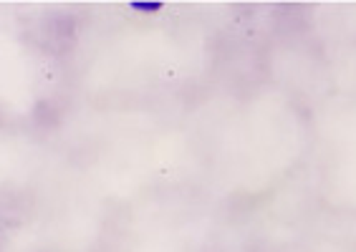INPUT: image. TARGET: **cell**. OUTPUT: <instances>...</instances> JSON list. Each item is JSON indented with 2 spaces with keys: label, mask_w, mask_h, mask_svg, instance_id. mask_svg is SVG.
Wrapping results in <instances>:
<instances>
[{
  "label": "cell",
  "mask_w": 356,
  "mask_h": 252,
  "mask_svg": "<svg viewBox=\"0 0 356 252\" xmlns=\"http://www.w3.org/2000/svg\"><path fill=\"white\" fill-rule=\"evenodd\" d=\"M131 10H137V13H159V10H162V3H149V0L131 3Z\"/></svg>",
  "instance_id": "1"
}]
</instances>
